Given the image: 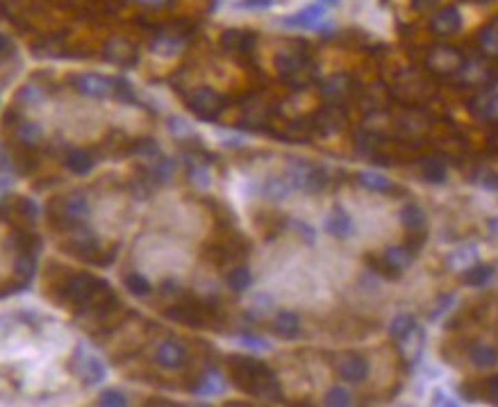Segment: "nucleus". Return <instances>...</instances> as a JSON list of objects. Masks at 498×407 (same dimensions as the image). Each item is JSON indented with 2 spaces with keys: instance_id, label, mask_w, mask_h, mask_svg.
<instances>
[{
  "instance_id": "obj_29",
  "label": "nucleus",
  "mask_w": 498,
  "mask_h": 407,
  "mask_svg": "<svg viewBox=\"0 0 498 407\" xmlns=\"http://www.w3.org/2000/svg\"><path fill=\"white\" fill-rule=\"evenodd\" d=\"M228 285L230 289H235V292H246V289L252 285V275L248 268H235V271H230L228 275Z\"/></svg>"
},
{
  "instance_id": "obj_18",
  "label": "nucleus",
  "mask_w": 498,
  "mask_h": 407,
  "mask_svg": "<svg viewBox=\"0 0 498 407\" xmlns=\"http://www.w3.org/2000/svg\"><path fill=\"white\" fill-rule=\"evenodd\" d=\"M226 391V380H223V375L219 371H209L203 377H200L198 387H196V394L200 398H212V396H219Z\"/></svg>"
},
{
  "instance_id": "obj_17",
  "label": "nucleus",
  "mask_w": 498,
  "mask_h": 407,
  "mask_svg": "<svg viewBox=\"0 0 498 407\" xmlns=\"http://www.w3.org/2000/svg\"><path fill=\"white\" fill-rule=\"evenodd\" d=\"M421 173H423L425 183L442 185V183H446V178H449V166H446L442 157H428V159H423Z\"/></svg>"
},
{
  "instance_id": "obj_15",
  "label": "nucleus",
  "mask_w": 498,
  "mask_h": 407,
  "mask_svg": "<svg viewBox=\"0 0 498 407\" xmlns=\"http://www.w3.org/2000/svg\"><path fill=\"white\" fill-rule=\"evenodd\" d=\"M446 264H449L451 271H466L473 264H478V246L475 244H464L460 246L446 257Z\"/></svg>"
},
{
  "instance_id": "obj_39",
  "label": "nucleus",
  "mask_w": 498,
  "mask_h": 407,
  "mask_svg": "<svg viewBox=\"0 0 498 407\" xmlns=\"http://www.w3.org/2000/svg\"><path fill=\"white\" fill-rule=\"evenodd\" d=\"M455 301H458V296H455V294H446V296L439 298L437 310L432 312V321H437V318H442V314H446V312H449V310L453 307V305H455Z\"/></svg>"
},
{
  "instance_id": "obj_1",
  "label": "nucleus",
  "mask_w": 498,
  "mask_h": 407,
  "mask_svg": "<svg viewBox=\"0 0 498 407\" xmlns=\"http://www.w3.org/2000/svg\"><path fill=\"white\" fill-rule=\"evenodd\" d=\"M287 180H289V185L294 189H300V191H309V194L321 191V189L328 185L326 173H323L319 166L303 162V159H294L289 164V169H287Z\"/></svg>"
},
{
  "instance_id": "obj_38",
  "label": "nucleus",
  "mask_w": 498,
  "mask_h": 407,
  "mask_svg": "<svg viewBox=\"0 0 498 407\" xmlns=\"http://www.w3.org/2000/svg\"><path fill=\"white\" fill-rule=\"evenodd\" d=\"M250 37H246V32H226L223 37V46L226 48H246V43Z\"/></svg>"
},
{
  "instance_id": "obj_11",
  "label": "nucleus",
  "mask_w": 498,
  "mask_h": 407,
  "mask_svg": "<svg viewBox=\"0 0 498 407\" xmlns=\"http://www.w3.org/2000/svg\"><path fill=\"white\" fill-rule=\"evenodd\" d=\"M412 261H414V253L405 248V246H392V248L382 253V264H385L387 271L401 273L412 266Z\"/></svg>"
},
{
  "instance_id": "obj_44",
  "label": "nucleus",
  "mask_w": 498,
  "mask_h": 407,
  "mask_svg": "<svg viewBox=\"0 0 498 407\" xmlns=\"http://www.w3.org/2000/svg\"><path fill=\"white\" fill-rule=\"evenodd\" d=\"M273 5V0H239L237 3V7L239 10H269V7Z\"/></svg>"
},
{
  "instance_id": "obj_33",
  "label": "nucleus",
  "mask_w": 498,
  "mask_h": 407,
  "mask_svg": "<svg viewBox=\"0 0 498 407\" xmlns=\"http://www.w3.org/2000/svg\"><path fill=\"white\" fill-rule=\"evenodd\" d=\"M239 344L244 348H248V351H255V353H269L271 351V344L262 337H250V334H241L239 337Z\"/></svg>"
},
{
  "instance_id": "obj_52",
  "label": "nucleus",
  "mask_w": 498,
  "mask_h": 407,
  "mask_svg": "<svg viewBox=\"0 0 498 407\" xmlns=\"http://www.w3.org/2000/svg\"><path fill=\"white\" fill-rule=\"evenodd\" d=\"M489 230H492V235L494 237H498V216H496V219H489Z\"/></svg>"
},
{
  "instance_id": "obj_47",
  "label": "nucleus",
  "mask_w": 498,
  "mask_h": 407,
  "mask_svg": "<svg viewBox=\"0 0 498 407\" xmlns=\"http://www.w3.org/2000/svg\"><path fill=\"white\" fill-rule=\"evenodd\" d=\"M432 405H458V401H453L449 391L435 389V391H432Z\"/></svg>"
},
{
  "instance_id": "obj_37",
  "label": "nucleus",
  "mask_w": 498,
  "mask_h": 407,
  "mask_svg": "<svg viewBox=\"0 0 498 407\" xmlns=\"http://www.w3.org/2000/svg\"><path fill=\"white\" fill-rule=\"evenodd\" d=\"M19 137L25 143H37L41 139V128L37 126V123H25V126H21Z\"/></svg>"
},
{
  "instance_id": "obj_46",
  "label": "nucleus",
  "mask_w": 498,
  "mask_h": 407,
  "mask_svg": "<svg viewBox=\"0 0 498 407\" xmlns=\"http://www.w3.org/2000/svg\"><path fill=\"white\" fill-rule=\"evenodd\" d=\"M89 280H91V278H86V275H80V278H75L73 282H75L78 287H80V285L91 287V282H89ZM71 294H73L75 301H82L84 296H89V289H71Z\"/></svg>"
},
{
  "instance_id": "obj_34",
  "label": "nucleus",
  "mask_w": 498,
  "mask_h": 407,
  "mask_svg": "<svg viewBox=\"0 0 498 407\" xmlns=\"http://www.w3.org/2000/svg\"><path fill=\"white\" fill-rule=\"evenodd\" d=\"M180 48H182V41H180V39H171V37H162L160 41L155 43V53L157 55H166V57L178 55Z\"/></svg>"
},
{
  "instance_id": "obj_36",
  "label": "nucleus",
  "mask_w": 498,
  "mask_h": 407,
  "mask_svg": "<svg viewBox=\"0 0 498 407\" xmlns=\"http://www.w3.org/2000/svg\"><path fill=\"white\" fill-rule=\"evenodd\" d=\"M169 132L176 135V137H191L193 130H191V126L185 119H180V116H173V119H169Z\"/></svg>"
},
{
  "instance_id": "obj_8",
  "label": "nucleus",
  "mask_w": 498,
  "mask_h": 407,
  "mask_svg": "<svg viewBox=\"0 0 498 407\" xmlns=\"http://www.w3.org/2000/svg\"><path fill=\"white\" fill-rule=\"evenodd\" d=\"M189 107L200 119H214L221 112V96L212 89H196L189 96Z\"/></svg>"
},
{
  "instance_id": "obj_20",
  "label": "nucleus",
  "mask_w": 498,
  "mask_h": 407,
  "mask_svg": "<svg viewBox=\"0 0 498 407\" xmlns=\"http://www.w3.org/2000/svg\"><path fill=\"white\" fill-rule=\"evenodd\" d=\"M401 221L407 230L418 232L425 225V209L421 205H416V202H407L401 209Z\"/></svg>"
},
{
  "instance_id": "obj_27",
  "label": "nucleus",
  "mask_w": 498,
  "mask_h": 407,
  "mask_svg": "<svg viewBox=\"0 0 498 407\" xmlns=\"http://www.w3.org/2000/svg\"><path fill=\"white\" fill-rule=\"evenodd\" d=\"M86 212H89V202H86L84 196H71L64 205V214L69 216L71 221H82Z\"/></svg>"
},
{
  "instance_id": "obj_12",
  "label": "nucleus",
  "mask_w": 498,
  "mask_h": 407,
  "mask_svg": "<svg viewBox=\"0 0 498 407\" xmlns=\"http://www.w3.org/2000/svg\"><path fill=\"white\" fill-rule=\"evenodd\" d=\"M489 78H492V73H489V69L485 67V64H480V62H464L460 67L458 71V80L462 84H466V86H480V84H487L489 82Z\"/></svg>"
},
{
  "instance_id": "obj_32",
  "label": "nucleus",
  "mask_w": 498,
  "mask_h": 407,
  "mask_svg": "<svg viewBox=\"0 0 498 407\" xmlns=\"http://www.w3.org/2000/svg\"><path fill=\"white\" fill-rule=\"evenodd\" d=\"M126 287L130 289V294H134V296H146L150 292V282L146 275H141V273H130L126 278Z\"/></svg>"
},
{
  "instance_id": "obj_9",
  "label": "nucleus",
  "mask_w": 498,
  "mask_h": 407,
  "mask_svg": "<svg viewBox=\"0 0 498 407\" xmlns=\"http://www.w3.org/2000/svg\"><path fill=\"white\" fill-rule=\"evenodd\" d=\"M432 32L437 34V37H453V34H458L462 30V14L458 7H446V10L437 12L435 16H432Z\"/></svg>"
},
{
  "instance_id": "obj_45",
  "label": "nucleus",
  "mask_w": 498,
  "mask_h": 407,
  "mask_svg": "<svg viewBox=\"0 0 498 407\" xmlns=\"http://www.w3.org/2000/svg\"><path fill=\"white\" fill-rule=\"evenodd\" d=\"M21 98L25 100V103H41L43 100V91L41 89H37V86H27V89H23L21 91Z\"/></svg>"
},
{
  "instance_id": "obj_7",
  "label": "nucleus",
  "mask_w": 498,
  "mask_h": 407,
  "mask_svg": "<svg viewBox=\"0 0 498 407\" xmlns=\"http://www.w3.org/2000/svg\"><path fill=\"white\" fill-rule=\"evenodd\" d=\"M337 371H339V375H342L346 382L359 384V382L366 380V375H369V362H366L362 355L348 353V355H344V358L339 360Z\"/></svg>"
},
{
  "instance_id": "obj_50",
  "label": "nucleus",
  "mask_w": 498,
  "mask_h": 407,
  "mask_svg": "<svg viewBox=\"0 0 498 407\" xmlns=\"http://www.w3.org/2000/svg\"><path fill=\"white\" fill-rule=\"evenodd\" d=\"M439 3V0H412V5L416 7L418 12H425V10H432Z\"/></svg>"
},
{
  "instance_id": "obj_30",
  "label": "nucleus",
  "mask_w": 498,
  "mask_h": 407,
  "mask_svg": "<svg viewBox=\"0 0 498 407\" xmlns=\"http://www.w3.org/2000/svg\"><path fill=\"white\" fill-rule=\"evenodd\" d=\"M416 325V321L412 316H407V314H399V316H394V321L389 323V334H392L394 339H401V337H405V334L412 330Z\"/></svg>"
},
{
  "instance_id": "obj_3",
  "label": "nucleus",
  "mask_w": 498,
  "mask_h": 407,
  "mask_svg": "<svg viewBox=\"0 0 498 407\" xmlns=\"http://www.w3.org/2000/svg\"><path fill=\"white\" fill-rule=\"evenodd\" d=\"M283 23L287 27H298V30H328V7L319 3L307 5L305 10L287 16Z\"/></svg>"
},
{
  "instance_id": "obj_42",
  "label": "nucleus",
  "mask_w": 498,
  "mask_h": 407,
  "mask_svg": "<svg viewBox=\"0 0 498 407\" xmlns=\"http://www.w3.org/2000/svg\"><path fill=\"white\" fill-rule=\"evenodd\" d=\"M100 405H114V407H126L128 405V398L121 394V391H105L103 396H100Z\"/></svg>"
},
{
  "instance_id": "obj_41",
  "label": "nucleus",
  "mask_w": 498,
  "mask_h": 407,
  "mask_svg": "<svg viewBox=\"0 0 498 407\" xmlns=\"http://www.w3.org/2000/svg\"><path fill=\"white\" fill-rule=\"evenodd\" d=\"M191 183L198 189H209V185H212V173L207 171V166H200V169L191 173Z\"/></svg>"
},
{
  "instance_id": "obj_22",
  "label": "nucleus",
  "mask_w": 498,
  "mask_h": 407,
  "mask_svg": "<svg viewBox=\"0 0 498 407\" xmlns=\"http://www.w3.org/2000/svg\"><path fill=\"white\" fill-rule=\"evenodd\" d=\"M294 191V187L289 185V180L287 178H269L262 187V194L266 196L269 200H285L287 196Z\"/></svg>"
},
{
  "instance_id": "obj_21",
  "label": "nucleus",
  "mask_w": 498,
  "mask_h": 407,
  "mask_svg": "<svg viewBox=\"0 0 498 407\" xmlns=\"http://www.w3.org/2000/svg\"><path fill=\"white\" fill-rule=\"evenodd\" d=\"M348 86H351V80L346 75H332L328 78L326 82L321 86V93L326 98H332V100H339V98H346L348 96Z\"/></svg>"
},
{
  "instance_id": "obj_35",
  "label": "nucleus",
  "mask_w": 498,
  "mask_h": 407,
  "mask_svg": "<svg viewBox=\"0 0 498 407\" xmlns=\"http://www.w3.org/2000/svg\"><path fill=\"white\" fill-rule=\"evenodd\" d=\"M326 405H335V407H344V405H351V394L348 389L344 387H332L328 394H326Z\"/></svg>"
},
{
  "instance_id": "obj_10",
  "label": "nucleus",
  "mask_w": 498,
  "mask_h": 407,
  "mask_svg": "<svg viewBox=\"0 0 498 407\" xmlns=\"http://www.w3.org/2000/svg\"><path fill=\"white\" fill-rule=\"evenodd\" d=\"M75 89L80 91L82 96H91V98L110 96L114 91L110 80L103 75H96V73H84L80 78H75Z\"/></svg>"
},
{
  "instance_id": "obj_53",
  "label": "nucleus",
  "mask_w": 498,
  "mask_h": 407,
  "mask_svg": "<svg viewBox=\"0 0 498 407\" xmlns=\"http://www.w3.org/2000/svg\"><path fill=\"white\" fill-rule=\"evenodd\" d=\"M143 3H150V5H160L162 0H143Z\"/></svg>"
},
{
  "instance_id": "obj_40",
  "label": "nucleus",
  "mask_w": 498,
  "mask_h": 407,
  "mask_svg": "<svg viewBox=\"0 0 498 407\" xmlns=\"http://www.w3.org/2000/svg\"><path fill=\"white\" fill-rule=\"evenodd\" d=\"M173 171H176V164L171 162V159H162V162H157L155 166V178L160 180V183H166V180H171Z\"/></svg>"
},
{
  "instance_id": "obj_48",
  "label": "nucleus",
  "mask_w": 498,
  "mask_h": 407,
  "mask_svg": "<svg viewBox=\"0 0 498 407\" xmlns=\"http://www.w3.org/2000/svg\"><path fill=\"white\" fill-rule=\"evenodd\" d=\"M478 183H480V187L489 189V191H498V178L492 176V173H482Z\"/></svg>"
},
{
  "instance_id": "obj_31",
  "label": "nucleus",
  "mask_w": 498,
  "mask_h": 407,
  "mask_svg": "<svg viewBox=\"0 0 498 407\" xmlns=\"http://www.w3.org/2000/svg\"><path fill=\"white\" fill-rule=\"evenodd\" d=\"M271 307H273V298H271V294H266V292H259V294H255L252 296V301H250V314L252 316H266L271 312Z\"/></svg>"
},
{
  "instance_id": "obj_5",
  "label": "nucleus",
  "mask_w": 498,
  "mask_h": 407,
  "mask_svg": "<svg viewBox=\"0 0 498 407\" xmlns=\"http://www.w3.org/2000/svg\"><path fill=\"white\" fill-rule=\"evenodd\" d=\"M75 369H78V373H80L82 380L89 382V384L103 382L105 375H107L103 362H100L96 355L86 353L84 348H78V353H75Z\"/></svg>"
},
{
  "instance_id": "obj_24",
  "label": "nucleus",
  "mask_w": 498,
  "mask_h": 407,
  "mask_svg": "<svg viewBox=\"0 0 498 407\" xmlns=\"http://www.w3.org/2000/svg\"><path fill=\"white\" fill-rule=\"evenodd\" d=\"M494 278V266L489 264H473L464 271V282L469 287H485Z\"/></svg>"
},
{
  "instance_id": "obj_43",
  "label": "nucleus",
  "mask_w": 498,
  "mask_h": 407,
  "mask_svg": "<svg viewBox=\"0 0 498 407\" xmlns=\"http://www.w3.org/2000/svg\"><path fill=\"white\" fill-rule=\"evenodd\" d=\"M292 225H294V230L298 232V235H300L303 239H305L307 244H314L316 232H314L312 225H307V223H303V221H292Z\"/></svg>"
},
{
  "instance_id": "obj_49",
  "label": "nucleus",
  "mask_w": 498,
  "mask_h": 407,
  "mask_svg": "<svg viewBox=\"0 0 498 407\" xmlns=\"http://www.w3.org/2000/svg\"><path fill=\"white\" fill-rule=\"evenodd\" d=\"M487 394H489V398H492L494 403H498V375L489 377V382H487Z\"/></svg>"
},
{
  "instance_id": "obj_13",
  "label": "nucleus",
  "mask_w": 498,
  "mask_h": 407,
  "mask_svg": "<svg viewBox=\"0 0 498 407\" xmlns=\"http://www.w3.org/2000/svg\"><path fill=\"white\" fill-rule=\"evenodd\" d=\"M185 358H187L185 348L180 344H176V341H164L155 353L157 364L164 367V369H180L185 364Z\"/></svg>"
},
{
  "instance_id": "obj_2",
  "label": "nucleus",
  "mask_w": 498,
  "mask_h": 407,
  "mask_svg": "<svg viewBox=\"0 0 498 407\" xmlns=\"http://www.w3.org/2000/svg\"><path fill=\"white\" fill-rule=\"evenodd\" d=\"M462 64H464V57H462L460 50L451 48V46H435L428 53V57H425V67L437 75L458 73Z\"/></svg>"
},
{
  "instance_id": "obj_51",
  "label": "nucleus",
  "mask_w": 498,
  "mask_h": 407,
  "mask_svg": "<svg viewBox=\"0 0 498 407\" xmlns=\"http://www.w3.org/2000/svg\"><path fill=\"white\" fill-rule=\"evenodd\" d=\"M316 3L323 5V7H328V10H332V7H339V5H342V0H316Z\"/></svg>"
},
{
  "instance_id": "obj_25",
  "label": "nucleus",
  "mask_w": 498,
  "mask_h": 407,
  "mask_svg": "<svg viewBox=\"0 0 498 407\" xmlns=\"http://www.w3.org/2000/svg\"><path fill=\"white\" fill-rule=\"evenodd\" d=\"M357 183L369 191H389L392 189V180L378 171H362L357 176Z\"/></svg>"
},
{
  "instance_id": "obj_14",
  "label": "nucleus",
  "mask_w": 498,
  "mask_h": 407,
  "mask_svg": "<svg viewBox=\"0 0 498 407\" xmlns=\"http://www.w3.org/2000/svg\"><path fill=\"white\" fill-rule=\"evenodd\" d=\"M353 219L348 216V212L342 207H335L332 212L328 214V219H326V232L332 237H337V239H346V237H351L353 235Z\"/></svg>"
},
{
  "instance_id": "obj_23",
  "label": "nucleus",
  "mask_w": 498,
  "mask_h": 407,
  "mask_svg": "<svg viewBox=\"0 0 498 407\" xmlns=\"http://www.w3.org/2000/svg\"><path fill=\"white\" fill-rule=\"evenodd\" d=\"M316 126L323 135H332V132H339L344 126V114L335 110V107H328V110H323L319 114V119H316Z\"/></svg>"
},
{
  "instance_id": "obj_26",
  "label": "nucleus",
  "mask_w": 498,
  "mask_h": 407,
  "mask_svg": "<svg viewBox=\"0 0 498 407\" xmlns=\"http://www.w3.org/2000/svg\"><path fill=\"white\" fill-rule=\"evenodd\" d=\"M69 169L75 173V176H86L91 169H93V159L89 152H84V150H73L69 155Z\"/></svg>"
},
{
  "instance_id": "obj_16",
  "label": "nucleus",
  "mask_w": 498,
  "mask_h": 407,
  "mask_svg": "<svg viewBox=\"0 0 498 407\" xmlns=\"http://www.w3.org/2000/svg\"><path fill=\"white\" fill-rule=\"evenodd\" d=\"M273 332L283 339H294L300 332V318L289 310L278 312L276 318H273Z\"/></svg>"
},
{
  "instance_id": "obj_28",
  "label": "nucleus",
  "mask_w": 498,
  "mask_h": 407,
  "mask_svg": "<svg viewBox=\"0 0 498 407\" xmlns=\"http://www.w3.org/2000/svg\"><path fill=\"white\" fill-rule=\"evenodd\" d=\"M478 43H480V50L487 57H498V27L496 25L485 27V30L480 32Z\"/></svg>"
},
{
  "instance_id": "obj_19",
  "label": "nucleus",
  "mask_w": 498,
  "mask_h": 407,
  "mask_svg": "<svg viewBox=\"0 0 498 407\" xmlns=\"http://www.w3.org/2000/svg\"><path fill=\"white\" fill-rule=\"evenodd\" d=\"M471 362L473 367L478 369H494L498 364V351L494 346H487V344H475L471 348Z\"/></svg>"
},
{
  "instance_id": "obj_4",
  "label": "nucleus",
  "mask_w": 498,
  "mask_h": 407,
  "mask_svg": "<svg viewBox=\"0 0 498 407\" xmlns=\"http://www.w3.org/2000/svg\"><path fill=\"white\" fill-rule=\"evenodd\" d=\"M471 114L480 121H498V82L485 86L478 96L469 103Z\"/></svg>"
},
{
  "instance_id": "obj_6",
  "label": "nucleus",
  "mask_w": 498,
  "mask_h": 407,
  "mask_svg": "<svg viewBox=\"0 0 498 407\" xmlns=\"http://www.w3.org/2000/svg\"><path fill=\"white\" fill-rule=\"evenodd\" d=\"M399 341H401L399 344L401 355L407 364H416V362H421L423 351H425V330L421 328V325H414V328L410 330L405 337H401Z\"/></svg>"
}]
</instances>
